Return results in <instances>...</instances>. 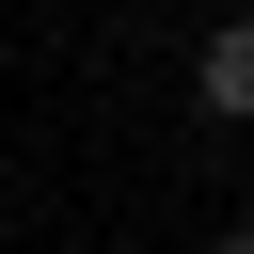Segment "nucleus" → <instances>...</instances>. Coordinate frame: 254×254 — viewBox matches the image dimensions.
<instances>
[{"label":"nucleus","instance_id":"obj_1","mask_svg":"<svg viewBox=\"0 0 254 254\" xmlns=\"http://www.w3.org/2000/svg\"><path fill=\"white\" fill-rule=\"evenodd\" d=\"M190 95H206V127H254V16H222V32H206Z\"/></svg>","mask_w":254,"mask_h":254},{"label":"nucleus","instance_id":"obj_2","mask_svg":"<svg viewBox=\"0 0 254 254\" xmlns=\"http://www.w3.org/2000/svg\"><path fill=\"white\" fill-rule=\"evenodd\" d=\"M206 254H254V222H222V238H206Z\"/></svg>","mask_w":254,"mask_h":254}]
</instances>
